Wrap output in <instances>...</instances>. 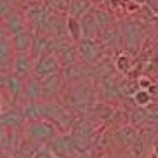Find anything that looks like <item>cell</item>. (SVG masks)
Masks as SVG:
<instances>
[{
  "label": "cell",
  "mask_w": 158,
  "mask_h": 158,
  "mask_svg": "<svg viewBox=\"0 0 158 158\" xmlns=\"http://www.w3.org/2000/svg\"><path fill=\"white\" fill-rule=\"evenodd\" d=\"M12 57H14V47L10 38L0 40V70L2 64H12Z\"/></svg>",
  "instance_id": "cell-16"
},
{
  "label": "cell",
  "mask_w": 158,
  "mask_h": 158,
  "mask_svg": "<svg viewBox=\"0 0 158 158\" xmlns=\"http://www.w3.org/2000/svg\"><path fill=\"white\" fill-rule=\"evenodd\" d=\"M12 14V7L7 0H0V19H7L9 16Z\"/></svg>",
  "instance_id": "cell-21"
},
{
  "label": "cell",
  "mask_w": 158,
  "mask_h": 158,
  "mask_svg": "<svg viewBox=\"0 0 158 158\" xmlns=\"http://www.w3.org/2000/svg\"><path fill=\"white\" fill-rule=\"evenodd\" d=\"M66 30L70 33V37L73 38L75 42H80L82 38H84V33H82V24H80V19L77 18H68L66 21Z\"/></svg>",
  "instance_id": "cell-18"
},
{
  "label": "cell",
  "mask_w": 158,
  "mask_h": 158,
  "mask_svg": "<svg viewBox=\"0 0 158 158\" xmlns=\"http://www.w3.org/2000/svg\"><path fill=\"white\" fill-rule=\"evenodd\" d=\"M155 151H156V155H158V144H155Z\"/></svg>",
  "instance_id": "cell-26"
},
{
  "label": "cell",
  "mask_w": 158,
  "mask_h": 158,
  "mask_svg": "<svg viewBox=\"0 0 158 158\" xmlns=\"http://www.w3.org/2000/svg\"><path fill=\"white\" fill-rule=\"evenodd\" d=\"M54 158H57V156H54Z\"/></svg>",
  "instance_id": "cell-29"
},
{
  "label": "cell",
  "mask_w": 158,
  "mask_h": 158,
  "mask_svg": "<svg viewBox=\"0 0 158 158\" xmlns=\"http://www.w3.org/2000/svg\"><path fill=\"white\" fill-rule=\"evenodd\" d=\"M37 144H33L31 141H23V144L19 146V149L14 153V158H33L35 151H37Z\"/></svg>",
  "instance_id": "cell-19"
},
{
  "label": "cell",
  "mask_w": 158,
  "mask_h": 158,
  "mask_svg": "<svg viewBox=\"0 0 158 158\" xmlns=\"http://www.w3.org/2000/svg\"><path fill=\"white\" fill-rule=\"evenodd\" d=\"M47 146L51 148L54 156L57 158H77L80 155L73 143V137L68 134H57Z\"/></svg>",
  "instance_id": "cell-2"
},
{
  "label": "cell",
  "mask_w": 158,
  "mask_h": 158,
  "mask_svg": "<svg viewBox=\"0 0 158 158\" xmlns=\"http://www.w3.org/2000/svg\"><path fill=\"white\" fill-rule=\"evenodd\" d=\"M5 89H7L9 96L12 98V101H16L24 92V78H21L14 73H9L7 75V82H5Z\"/></svg>",
  "instance_id": "cell-10"
},
{
  "label": "cell",
  "mask_w": 158,
  "mask_h": 158,
  "mask_svg": "<svg viewBox=\"0 0 158 158\" xmlns=\"http://www.w3.org/2000/svg\"><path fill=\"white\" fill-rule=\"evenodd\" d=\"M0 156H2V155H0Z\"/></svg>",
  "instance_id": "cell-30"
},
{
  "label": "cell",
  "mask_w": 158,
  "mask_h": 158,
  "mask_svg": "<svg viewBox=\"0 0 158 158\" xmlns=\"http://www.w3.org/2000/svg\"><path fill=\"white\" fill-rule=\"evenodd\" d=\"M4 24H5V28H7V31H9V37H14V35H18V33L28 30L26 19L19 14V12H12L9 18L5 19Z\"/></svg>",
  "instance_id": "cell-9"
},
{
  "label": "cell",
  "mask_w": 158,
  "mask_h": 158,
  "mask_svg": "<svg viewBox=\"0 0 158 158\" xmlns=\"http://www.w3.org/2000/svg\"><path fill=\"white\" fill-rule=\"evenodd\" d=\"M24 120V115H23V110H10V111H5L0 115V125H4L5 129H16L19 127Z\"/></svg>",
  "instance_id": "cell-12"
},
{
  "label": "cell",
  "mask_w": 158,
  "mask_h": 158,
  "mask_svg": "<svg viewBox=\"0 0 158 158\" xmlns=\"http://www.w3.org/2000/svg\"><path fill=\"white\" fill-rule=\"evenodd\" d=\"M47 19H49V12H47L45 9H42V7H35V9H31L28 12V21L31 24H35V26H38V28H45V23Z\"/></svg>",
  "instance_id": "cell-17"
},
{
  "label": "cell",
  "mask_w": 158,
  "mask_h": 158,
  "mask_svg": "<svg viewBox=\"0 0 158 158\" xmlns=\"http://www.w3.org/2000/svg\"><path fill=\"white\" fill-rule=\"evenodd\" d=\"M90 5L92 2L90 0H71L70 2V12H71V18H77V19H82L87 12H90Z\"/></svg>",
  "instance_id": "cell-15"
},
{
  "label": "cell",
  "mask_w": 158,
  "mask_h": 158,
  "mask_svg": "<svg viewBox=\"0 0 158 158\" xmlns=\"http://www.w3.org/2000/svg\"><path fill=\"white\" fill-rule=\"evenodd\" d=\"M63 85V78L61 75H52L49 78L42 80V89H44V98H49V96H54V94L59 90V87Z\"/></svg>",
  "instance_id": "cell-14"
},
{
  "label": "cell",
  "mask_w": 158,
  "mask_h": 158,
  "mask_svg": "<svg viewBox=\"0 0 158 158\" xmlns=\"http://www.w3.org/2000/svg\"><path fill=\"white\" fill-rule=\"evenodd\" d=\"M23 96L26 98L28 102H38L44 98V89H42V80L37 75H30L24 80V92Z\"/></svg>",
  "instance_id": "cell-8"
},
{
  "label": "cell",
  "mask_w": 158,
  "mask_h": 158,
  "mask_svg": "<svg viewBox=\"0 0 158 158\" xmlns=\"http://www.w3.org/2000/svg\"><path fill=\"white\" fill-rule=\"evenodd\" d=\"M4 38H9V31L4 23H0V40H4Z\"/></svg>",
  "instance_id": "cell-24"
},
{
  "label": "cell",
  "mask_w": 158,
  "mask_h": 158,
  "mask_svg": "<svg viewBox=\"0 0 158 158\" xmlns=\"http://www.w3.org/2000/svg\"><path fill=\"white\" fill-rule=\"evenodd\" d=\"M57 134H59V127L51 120L30 122L26 125V130H24L26 139L31 141L37 146H47Z\"/></svg>",
  "instance_id": "cell-1"
},
{
  "label": "cell",
  "mask_w": 158,
  "mask_h": 158,
  "mask_svg": "<svg viewBox=\"0 0 158 158\" xmlns=\"http://www.w3.org/2000/svg\"><path fill=\"white\" fill-rule=\"evenodd\" d=\"M24 120L28 122H38V120H47L49 118V102H28L23 108Z\"/></svg>",
  "instance_id": "cell-7"
},
{
  "label": "cell",
  "mask_w": 158,
  "mask_h": 158,
  "mask_svg": "<svg viewBox=\"0 0 158 158\" xmlns=\"http://www.w3.org/2000/svg\"><path fill=\"white\" fill-rule=\"evenodd\" d=\"M54 45V40H52L47 33L40 31V33H33V40H31V49H30V54L35 61L40 59L45 54H52L51 49Z\"/></svg>",
  "instance_id": "cell-6"
},
{
  "label": "cell",
  "mask_w": 158,
  "mask_h": 158,
  "mask_svg": "<svg viewBox=\"0 0 158 158\" xmlns=\"http://www.w3.org/2000/svg\"><path fill=\"white\" fill-rule=\"evenodd\" d=\"M33 57L30 52H14V57H12V73L21 77V78H28L30 75H33Z\"/></svg>",
  "instance_id": "cell-5"
},
{
  "label": "cell",
  "mask_w": 158,
  "mask_h": 158,
  "mask_svg": "<svg viewBox=\"0 0 158 158\" xmlns=\"http://www.w3.org/2000/svg\"><path fill=\"white\" fill-rule=\"evenodd\" d=\"M77 158H90V156H82V155H78Z\"/></svg>",
  "instance_id": "cell-28"
},
{
  "label": "cell",
  "mask_w": 158,
  "mask_h": 158,
  "mask_svg": "<svg viewBox=\"0 0 158 158\" xmlns=\"http://www.w3.org/2000/svg\"><path fill=\"white\" fill-rule=\"evenodd\" d=\"M31 40H33V33L30 31V30L14 35V37H12L14 52H30V49H31Z\"/></svg>",
  "instance_id": "cell-13"
},
{
  "label": "cell",
  "mask_w": 158,
  "mask_h": 158,
  "mask_svg": "<svg viewBox=\"0 0 158 158\" xmlns=\"http://www.w3.org/2000/svg\"><path fill=\"white\" fill-rule=\"evenodd\" d=\"M80 24H82V33H84V38H92L96 35L101 26H99L98 16H96V10H90L84 18L80 19Z\"/></svg>",
  "instance_id": "cell-11"
},
{
  "label": "cell",
  "mask_w": 158,
  "mask_h": 158,
  "mask_svg": "<svg viewBox=\"0 0 158 158\" xmlns=\"http://www.w3.org/2000/svg\"><path fill=\"white\" fill-rule=\"evenodd\" d=\"M134 101L137 102L139 106H146V104L151 102V94H149V90H146V89H139V90H135V94H134Z\"/></svg>",
  "instance_id": "cell-20"
},
{
  "label": "cell",
  "mask_w": 158,
  "mask_h": 158,
  "mask_svg": "<svg viewBox=\"0 0 158 158\" xmlns=\"http://www.w3.org/2000/svg\"><path fill=\"white\" fill-rule=\"evenodd\" d=\"M5 82H7V77L0 75V89H5Z\"/></svg>",
  "instance_id": "cell-25"
},
{
  "label": "cell",
  "mask_w": 158,
  "mask_h": 158,
  "mask_svg": "<svg viewBox=\"0 0 158 158\" xmlns=\"http://www.w3.org/2000/svg\"><path fill=\"white\" fill-rule=\"evenodd\" d=\"M33 158H54V153L51 151L49 146H38L35 155H33Z\"/></svg>",
  "instance_id": "cell-22"
},
{
  "label": "cell",
  "mask_w": 158,
  "mask_h": 158,
  "mask_svg": "<svg viewBox=\"0 0 158 158\" xmlns=\"http://www.w3.org/2000/svg\"><path fill=\"white\" fill-rule=\"evenodd\" d=\"M0 158H10V156H9V155H2Z\"/></svg>",
  "instance_id": "cell-27"
},
{
  "label": "cell",
  "mask_w": 158,
  "mask_h": 158,
  "mask_svg": "<svg viewBox=\"0 0 158 158\" xmlns=\"http://www.w3.org/2000/svg\"><path fill=\"white\" fill-rule=\"evenodd\" d=\"M116 66H118V70L120 71H129L130 61L127 59L125 54H120V56H118V59H116Z\"/></svg>",
  "instance_id": "cell-23"
},
{
  "label": "cell",
  "mask_w": 158,
  "mask_h": 158,
  "mask_svg": "<svg viewBox=\"0 0 158 158\" xmlns=\"http://www.w3.org/2000/svg\"><path fill=\"white\" fill-rule=\"evenodd\" d=\"M77 51L78 56L84 59L87 64H96L102 59V47L99 45L94 38H82L80 42H77Z\"/></svg>",
  "instance_id": "cell-3"
},
{
  "label": "cell",
  "mask_w": 158,
  "mask_h": 158,
  "mask_svg": "<svg viewBox=\"0 0 158 158\" xmlns=\"http://www.w3.org/2000/svg\"><path fill=\"white\" fill-rule=\"evenodd\" d=\"M59 71H61V63L56 54H45V56L35 61V66H33V75H37L40 80L49 78L52 75H57Z\"/></svg>",
  "instance_id": "cell-4"
}]
</instances>
